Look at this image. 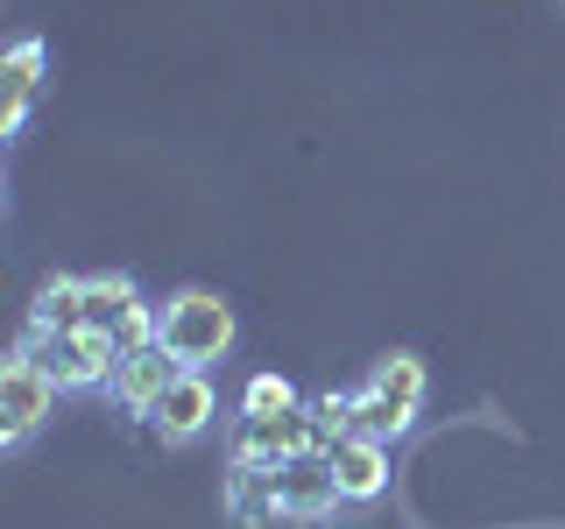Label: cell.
<instances>
[{"instance_id": "1", "label": "cell", "mask_w": 565, "mask_h": 529, "mask_svg": "<svg viewBox=\"0 0 565 529\" xmlns=\"http://www.w3.org/2000/svg\"><path fill=\"white\" fill-rule=\"evenodd\" d=\"M417 410H424V360L417 353H388V360H375L367 388H353V438L396 445L417 423Z\"/></svg>"}, {"instance_id": "2", "label": "cell", "mask_w": 565, "mask_h": 529, "mask_svg": "<svg viewBox=\"0 0 565 529\" xmlns=\"http://www.w3.org/2000/svg\"><path fill=\"white\" fill-rule=\"evenodd\" d=\"M163 311V332H156V346H170V360L177 367H205L212 360H226V346H234V311H226V296H212V290H177L170 304H156Z\"/></svg>"}, {"instance_id": "3", "label": "cell", "mask_w": 565, "mask_h": 529, "mask_svg": "<svg viewBox=\"0 0 565 529\" xmlns=\"http://www.w3.org/2000/svg\"><path fill=\"white\" fill-rule=\"evenodd\" d=\"M22 360H35L57 388H106L120 367V346L106 339V332H22Z\"/></svg>"}, {"instance_id": "4", "label": "cell", "mask_w": 565, "mask_h": 529, "mask_svg": "<svg viewBox=\"0 0 565 529\" xmlns=\"http://www.w3.org/2000/svg\"><path fill=\"white\" fill-rule=\"evenodd\" d=\"M297 452H318V423H311V402L282 417H234V438H226V458L234 466H282Z\"/></svg>"}, {"instance_id": "5", "label": "cell", "mask_w": 565, "mask_h": 529, "mask_svg": "<svg viewBox=\"0 0 565 529\" xmlns=\"http://www.w3.org/2000/svg\"><path fill=\"white\" fill-rule=\"evenodd\" d=\"M57 396H64V388L50 381L35 360H22V353H14V360L0 367V445H8V452H14V445H29L35 423L57 410Z\"/></svg>"}, {"instance_id": "6", "label": "cell", "mask_w": 565, "mask_h": 529, "mask_svg": "<svg viewBox=\"0 0 565 529\" xmlns=\"http://www.w3.org/2000/svg\"><path fill=\"white\" fill-rule=\"evenodd\" d=\"M276 501H282V516H297V522L332 516V508H340L332 458H326V452H297V458H282V466H276Z\"/></svg>"}, {"instance_id": "7", "label": "cell", "mask_w": 565, "mask_h": 529, "mask_svg": "<svg viewBox=\"0 0 565 529\" xmlns=\"http://www.w3.org/2000/svg\"><path fill=\"white\" fill-rule=\"evenodd\" d=\"M177 375H184V367L170 360V346H141V353H120V367H114V402L128 417H156V402L170 396L177 388Z\"/></svg>"}, {"instance_id": "8", "label": "cell", "mask_w": 565, "mask_h": 529, "mask_svg": "<svg viewBox=\"0 0 565 529\" xmlns=\"http://www.w3.org/2000/svg\"><path fill=\"white\" fill-rule=\"evenodd\" d=\"M212 417H220V396H212V381L199 375V367H184V375H177V388L163 402H156V438H163V445H191V438H205L212 431Z\"/></svg>"}, {"instance_id": "9", "label": "cell", "mask_w": 565, "mask_h": 529, "mask_svg": "<svg viewBox=\"0 0 565 529\" xmlns=\"http://www.w3.org/2000/svg\"><path fill=\"white\" fill-rule=\"evenodd\" d=\"M326 458H332V481H340L347 508L382 501V487H388V445H382V438H340Z\"/></svg>"}, {"instance_id": "10", "label": "cell", "mask_w": 565, "mask_h": 529, "mask_svg": "<svg viewBox=\"0 0 565 529\" xmlns=\"http://www.w3.org/2000/svg\"><path fill=\"white\" fill-rule=\"evenodd\" d=\"M35 85H43V43L22 35V43H8V57H0V134H22Z\"/></svg>"}, {"instance_id": "11", "label": "cell", "mask_w": 565, "mask_h": 529, "mask_svg": "<svg viewBox=\"0 0 565 529\" xmlns=\"http://www.w3.org/2000/svg\"><path fill=\"white\" fill-rule=\"evenodd\" d=\"M226 516L241 529H276L282 501H276V466H234L226 473Z\"/></svg>"}, {"instance_id": "12", "label": "cell", "mask_w": 565, "mask_h": 529, "mask_svg": "<svg viewBox=\"0 0 565 529\" xmlns=\"http://www.w3.org/2000/svg\"><path fill=\"white\" fill-rule=\"evenodd\" d=\"M35 332H85V276H50L29 304Z\"/></svg>"}, {"instance_id": "13", "label": "cell", "mask_w": 565, "mask_h": 529, "mask_svg": "<svg viewBox=\"0 0 565 529\" xmlns=\"http://www.w3.org/2000/svg\"><path fill=\"white\" fill-rule=\"evenodd\" d=\"M135 304H141V290L128 276H85V332H106V339H114L135 317Z\"/></svg>"}, {"instance_id": "14", "label": "cell", "mask_w": 565, "mask_h": 529, "mask_svg": "<svg viewBox=\"0 0 565 529\" xmlns=\"http://www.w3.org/2000/svg\"><path fill=\"white\" fill-rule=\"evenodd\" d=\"M282 410H297V388L282 381V375H255V381H247L241 417H282Z\"/></svg>"}, {"instance_id": "15", "label": "cell", "mask_w": 565, "mask_h": 529, "mask_svg": "<svg viewBox=\"0 0 565 529\" xmlns=\"http://www.w3.org/2000/svg\"><path fill=\"white\" fill-rule=\"evenodd\" d=\"M311 423H318V452H332L340 438H353V396H318Z\"/></svg>"}]
</instances>
